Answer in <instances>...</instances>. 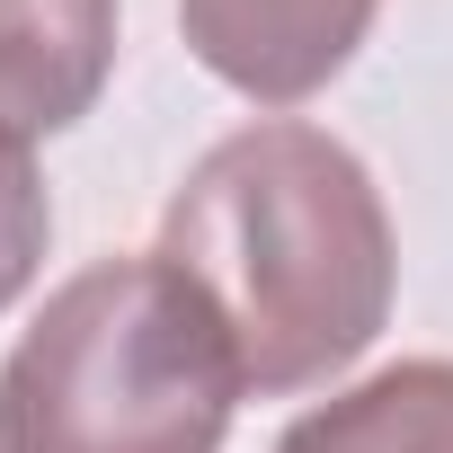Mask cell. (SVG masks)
Returning <instances> with one entry per match:
<instances>
[{
    "mask_svg": "<svg viewBox=\"0 0 453 453\" xmlns=\"http://www.w3.org/2000/svg\"><path fill=\"white\" fill-rule=\"evenodd\" d=\"M276 453H453V356H409L303 409Z\"/></svg>",
    "mask_w": 453,
    "mask_h": 453,
    "instance_id": "5b68a950",
    "label": "cell"
},
{
    "mask_svg": "<svg viewBox=\"0 0 453 453\" xmlns=\"http://www.w3.org/2000/svg\"><path fill=\"white\" fill-rule=\"evenodd\" d=\"M250 400L204 294L160 258H89L0 356V453H222Z\"/></svg>",
    "mask_w": 453,
    "mask_h": 453,
    "instance_id": "7a4b0ae2",
    "label": "cell"
},
{
    "mask_svg": "<svg viewBox=\"0 0 453 453\" xmlns=\"http://www.w3.org/2000/svg\"><path fill=\"white\" fill-rule=\"evenodd\" d=\"M116 72V0H0V134H72Z\"/></svg>",
    "mask_w": 453,
    "mask_h": 453,
    "instance_id": "277c9868",
    "label": "cell"
},
{
    "mask_svg": "<svg viewBox=\"0 0 453 453\" xmlns=\"http://www.w3.org/2000/svg\"><path fill=\"white\" fill-rule=\"evenodd\" d=\"M151 250L204 294L258 400L347 373L382 338L400 285L373 169L303 116L222 134L160 204Z\"/></svg>",
    "mask_w": 453,
    "mask_h": 453,
    "instance_id": "6da1fadb",
    "label": "cell"
},
{
    "mask_svg": "<svg viewBox=\"0 0 453 453\" xmlns=\"http://www.w3.org/2000/svg\"><path fill=\"white\" fill-rule=\"evenodd\" d=\"M373 19H382V0H178L187 54L258 107L320 98L356 63Z\"/></svg>",
    "mask_w": 453,
    "mask_h": 453,
    "instance_id": "3957f363",
    "label": "cell"
},
{
    "mask_svg": "<svg viewBox=\"0 0 453 453\" xmlns=\"http://www.w3.org/2000/svg\"><path fill=\"white\" fill-rule=\"evenodd\" d=\"M45 241H54V196H45V178H36L27 142L0 134V311H10V303L36 285Z\"/></svg>",
    "mask_w": 453,
    "mask_h": 453,
    "instance_id": "8992f818",
    "label": "cell"
}]
</instances>
